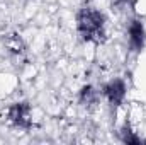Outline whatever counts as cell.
<instances>
[{
  "label": "cell",
  "mask_w": 146,
  "mask_h": 145,
  "mask_svg": "<svg viewBox=\"0 0 146 145\" xmlns=\"http://www.w3.org/2000/svg\"><path fill=\"white\" fill-rule=\"evenodd\" d=\"M5 46L12 53H17V55H21L24 51V43H22V39L17 36V34H9L7 39H5Z\"/></svg>",
  "instance_id": "cell-5"
},
{
  "label": "cell",
  "mask_w": 146,
  "mask_h": 145,
  "mask_svg": "<svg viewBox=\"0 0 146 145\" xmlns=\"http://www.w3.org/2000/svg\"><path fill=\"white\" fill-rule=\"evenodd\" d=\"M85 99H87V103L94 101V91H92V87H85L82 91V101H85Z\"/></svg>",
  "instance_id": "cell-6"
},
{
  "label": "cell",
  "mask_w": 146,
  "mask_h": 145,
  "mask_svg": "<svg viewBox=\"0 0 146 145\" xmlns=\"http://www.w3.org/2000/svg\"><path fill=\"white\" fill-rule=\"evenodd\" d=\"M9 119L21 128H29L31 126V108L27 103H15L9 108Z\"/></svg>",
  "instance_id": "cell-2"
},
{
  "label": "cell",
  "mask_w": 146,
  "mask_h": 145,
  "mask_svg": "<svg viewBox=\"0 0 146 145\" xmlns=\"http://www.w3.org/2000/svg\"><path fill=\"white\" fill-rule=\"evenodd\" d=\"M145 28H143V22L139 21H133L131 26H129V41H131V46L136 50V51H141L143 46H145Z\"/></svg>",
  "instance_id": "cell-4"
},
{
  "label": "cell",
  "mask_w": 146,
  "mask_h": 145,
  "mask_svg": "<svg viewBox=\"0 0 146 145\" xmlns=\"http://www.w3.org/2000/svg\"><path fill=\"white\" fill-rule=\"evenodd\" d=\"M104 94L107 96V99H109V103L112 106H119L126 97V85H124V82L121 79L110 80L104 87Z\"/></svg>",
  "instance_id": "cell-3"
},
{
  "label": "cell",
  "mask_w": 146,
  "mask_h": 145,
  "mask_svg": "<svg viewBox=\"0 0 146 145\" xmlns=\"http://www.w3.org/2000/svg\"><path fill=\"white\" fill-rule=\"evenodd\" d=\"M78 33L85 41H99L104 36V15L97 9L87 7L78 14Z\"/></svg>",
  "instance_id": "cell-1"
}]
</instances>
